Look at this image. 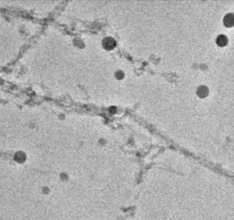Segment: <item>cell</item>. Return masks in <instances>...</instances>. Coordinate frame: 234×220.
<instances>
[{
  "mask_svg": "<svg viewBox=\"0 0 234 220\" xmlns=\"http://www.w3.org/2000/svg\"><path fill=\"white\" fill-rule=\"evenodd\" d=\"M233 14L228 13L224 16L223 19V22L226 26H232L233 25Z\"/></svg>",
  "mask_w": 234,
  "mask_h": 220,
  "instance_id": "2",
  "label": "cell"
},
{
  "mask_svg": "<svg viewBox=\"0 0 234 220\" xmlns=\"http://www.w3.org/2000/svg\"><path fill=\"white\" fill-rule=\"evenodd\" d=\"M216 42L218 45L223 47L227 44V42H228V38H227V37L225 35H224V34H221V35L217 36Z\"/></svg>",
  "mask_w": 234,
  "mask_h": 220,
  "instance_id": "4",
  "label": "cell"
},
{
  "mask_svg": "<svg viewBox=\"0 0 234 220\" xmlns=\"http://www.w3.org/2000/svg\"><path fill=\"white\" fill-rule=\"evenodd\" d=\"M115 45L116 42L115 39L111 37H107L103 40V45L106 49H112Z\"/></svg>",
  "mask_w": 234,
  "mask_h": 220,
  "instance_id": "1",
  "label": "cell"
},
{
  "mask_svg": "<svg viewBox=\"0 0 234 220\" xmlns=\"http://www.w3.org/2000/svg\"><path fill=\"white\" fill-rule=\"evenodd\" d=\"M208 88L207 87L202 85L200 86L197 90V94L200 96L201 98H204L208 94Z\"/></svg>",
  "mask_w": 234,
  "mask_h": 220,
  "instance_id": "3",
  "label": "cell"
}]
</instances>
